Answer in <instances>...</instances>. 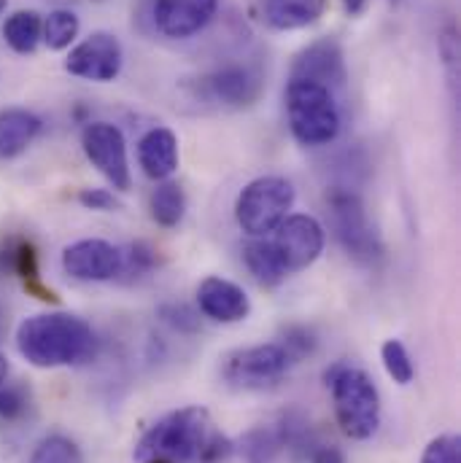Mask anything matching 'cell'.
Returning <instances> with one entry per match:
<instances>
[{"instance_id":"cell-1","label":"cell","mask_w":461,"mask_h":463,"mask_svg":"<svg viewBox=\"0 0 461 463\" xmlns=\"http://www.w3.org/2000/svg\"><path fill=\"white\" fill-rule=\"evenodd\" d=\"M230 453V442L211 429L203 407H184L159 418L135 445L138 463H216Z\"/></svg>"},{"instance_id":"cell-2","label":"cell","mask_w":461,"mask_h":463,"mask_svg":"<svg viewBox=\"0 0 461 463\" xmlns=\"http://www.w3.org/2000/svg\"><path fill=\"white\" fill-rule=\"evenodd\" d=\"M16 350L38 369L79 366L92 361L98 337L92 326L71 313H38L19 324Z\"/></svg>"},{"instance_id":"cell-3","label":"cell","mask_w":461,"mask_h":463,"mask_svg":"<svg viewBox=\"0 0 461 463\" xmlns=\"http://www.w3.org/2000/svg\"><path fill=\"white\" fill-rule=\"evenodd\" d=\"M324 380L332 391L341 431L356 442L370 439L380 426V393L372 377L364 369L341 361L327 369Z\"/></svg>"},{"instance_id":"cell-4","label":"cell","mask_w":461,"mask_h":463,"mask_svg":"<svg viewBox=\"0 0 461 463\" xmlns=\"http://www.w3.org/2000/svg\"><path fill=\"white\" fill-rule=\"evenodd\" d=\"M289 129L303 146H327L341 132V109L335 92L324 84L289 79L286 84Z\"/></svg>"},{"instance_id":"cell-5","label":"cell","mask_w":461,"mask_h":463,"mask_svg":"<svg viewBox=\"0 0 461 463\" xmlns=\"http://www.w3.org/2000/svg\"><path fill=\"white\" fill-rule=\"evenodd\" d=\"M292 205L294 186L281 175H262L240 192L235 203V219L245 234L267 237L289 216Z\"/></svg>"},{"instance_id":"cell-6","label":"cell","mask_w":461,"mask_h":463,"mask_svg":"<svg viewBox=\"0 0 461 463\" xmlns=\"http://www.w3.org/2000/svg\"><path fill=\"white\" fill-rule=\"evenodd\" d=\"M327 208H330L335 237L346 248L348 256L361 264H375L383 256V242L367 219L361 197L353 189L335 186L327 194Z\"/></svg>"},{"instance_id":"cell-7","label":"cell","mask_w":461,"mask_h":463,"mask_svg":"<svg viewBox=\"0 0 461 463\" xmlns=\"http://www.w3.org/2000/svg\"><path fill=\"white\" fill-rule=\"evenodd\" d=\"M294 361L283 350L281 343H267V345H251L232 350L222 361V377L232 388L243 391H262L275 385L292 366Z\"/></svg>"},{"instance_id":"cell-8","label":"cell","mask_w":461,"mask_h":463,"mask_svg":"<svg viewBox=\"0 0 461 463\" xmlns=\"http://www.w3.org/2000/svg\"><path fill=\"white\" fill-rule=\"evenodd\" d=\"M82 146L87 159L106 175V181L119 189H130V162H127V143L121 129L109 121H92L82 132Z\"/></svg>"},{"instance_id":"cell-9","label":"cell","mask_w":461,"mask_h":463,"mask_svg":"<svg viewBox=\"0 0 461 463\" xmlns=\"http://www.w3.org/2000/svg\"><path fill=\"white\" fill-rule=\"evenodd\" d=\"M286 267V272H300L305 267H311L322 250H324V227L305 213H294L286 216L278 230L275 240H270Z\"/></svg>"},{"instance_id":"cell-10","label":"cell","mask_w":461,"mask_h":463,"mask_svg":"<svg viewBox=\"0 0 461 463\" xmlns=\"http://www.w3.org/2000/svg\"><path fill=\"white\" fill-rule=\"evenodd\" d=\"M121 43L111 33H92L87 41H82L79 46L71 49L68 60H65V71L76 79H87V81H114L121 71Z\"/></svg>"},{"instance_id":"cell-11","label":"cell","mask_w":461,"mask_h":463,"mask_svg":"<svg viewBox=\"0 0 461 463\" xmlns=\"http://www.w3.org/2000/svg\"><path fill=\"white\" fill-rule=\"evenodd\" d=\"M264 81L248 65H225L203 79V92L225 109H248L262 98Z\"/></svg>"},{"instance_id":"cell-12","label":"cell","mask_w":461,"mask_h":463,"mask_svg":"<svg viewBox=\"0 0 461 463\" xmlns=\"http://www.w3.org/2000/svg\"><path fill=\"white\" fill-rule=\"evenodd\" d=\"M62 269L76 280H111L121 272V250L106 240H79L62 250Z\"/></svg>"},{"instance_id":"cell-13","label":"cell","mask_w":461,"mask_h":463,"mask_svg":"<svg viewBox=\"0 0 461 463\" xmlns=\"http://www.w3.org/2000/svg\"><path fill=\"white\" fill-rule=\"evenodd\" d=\"M219 0H154V27L168 38L197 35L216 14Z\"/></svg>"},{"instance_id":"cell-14","label":"cell","mask_w":461,"mask_h":463,"mask_svg":"<svg viewBox=\"0 0 461 463\" xmlns=\"http://www.w3.org/2000/svg\"><path fill=\"white\" fill-rule=\"evenodd\" d=\"M289 79H305V81H316L330 87L332 92L341 90L346 84V60H343V49L338 46V41L332 38H322L316 43H311L308 49H303L294 57L292 65V76Z\"/></svg>"},{"instance_id":"cell-15","label":"cell","mask_w":461,"mask_h":463,"mask_svg":"<svg viewBox=\"0 0 461 463\" xmlns=\"http://www.w3.org/2000/svg\"><path fill=\"white\" fill-rule=\"evenodd\" d=\"M197 305L206 318L219 321V324L245 321L251 313V302L245 291L225 278H206L197 288Z\"/></svg>"},{"instance_id":"cell-16","label":"cell","mask_w":461,"mask_h":463,"mask_svg":"<svg viewBox=\"0 0 461 463\" xmlns=\"http://www.w3.org/2000/svg\"><path fill=\"white\" fill-rule=\"evenodd\" d=\"M138 162L154 181H168L178 170V140L168 127H154L138 140Z\"/></svg>"},{"instance_id":"cell-17","label":"cell","mask_w":461,"mask_h":463,"mask_svg":"<svg viewBox=\"0 0 461 463\" xmlns=\"http://www.w3.org/2000/svg\"><path fill=\"white\" fill-rule=\"evenodd\" d=\"M327 11V0H264V22L273 30H303L316 24Z\"/></svg>"},{"instance_id":"cell-18","label":"cell","mask_w":461,"mask_h":463,"mask_svg":"<svg viewBox=\"0 0 461 463\" xmlns=\"http://www.w3.org/2000/svg\"><path fill=\"white\" fill-rule=\"evenodd\" d=\"M41 132V118L27 109L0 111V159L19 156Z\"/></svg>"},{"instance_id":"cell-19","label":"cell","mask_w":461,"mask_h":463,"mask_svg":"<svg viewBox=\"0 0 461 463\" xmlns=\"http://www.w3.org/2000/svg\"><path fill=\"white\" fill-rule=\"evenodd\" d=\"M243 261H245L248 272L262 286H278L289 275L275 245L270 240H262V237H254L243 245Z\"/></svg>"},{"instance_id":"cell-20","label":"cell","mask_w":461,"mask_h":463,"mask_svg":"<svg viewBox=\"0 0 461 463\" xmlns=\"http://www.w3.org/2000/svg\"><path fill=\"white\" fill-rule=\"evenodd\" d=\"M8 264V269L14 275H19L24 280L27 291H35L38 299H54V294L49 288L41 286V275H38V256L30 240H14L5 250H3V267Z\"/></svg>"},{"instance_id":"cell-21","label":"cell","mask_w":461,"mask_h":463,"mask_svg":"<svg viewBox=\"0 0 461 463\" xmlns=\"http://www.w3.org/2000/svg\"><path fill=\"white\" fill-rule=\"evenodd\" d=\"M41 33H43V22H41V16L35 11H16L3 24L5 43L16 54H33L38 49Z\"/></svg>"},{"instance_id":"cell-22","label":"cell","mask_w":461,"mask_h":463,"mask_svg":"<svg viewBox=\"0 0 461 463\" xmlns=\"http://www.w3.org/2000/svg\"><path fill=\"white\" fill-rule=\"evenodd\" d=\"M184 211H187V197H184V189L178 184H170V181H162L154 194H151V216L159 227L165 230H173L181 224L184 219Z\"/></svg>"},{"instance_id":"cell-23","label":"cell","mask_w":461,"mask_h":463,"mask_svg":"<svg viewBox=\"0 0 461 463\" xmlns=\"http://www.w3.org/2000/svg\"><path fill=\"white\" fill-rule=\"evenodd\" d=\"M76 35H79V16H76L73 11L57 8V11H52V14L43 19V33H41V38L49 43V49L62 52V49H68V46L76 41Z\"/></svg>"},{"instance_id":"cell-24","label":"cell","mask_w":461,"mask_h":463,"mask_svg":"<svg viewBox=\"0 0 461 463\" xmlns=\"http://www.w3.org/2000/svg\"><path fill=\"white\" fill-rule=\"evenodd\" d=\"M30 463H84V456H82L79 445L71 437L52 434V437H43L35 445Z\"/></svg>"},{"instance_id":"cell-25","label":"cell","mask_w":461,"mask_h":463,"mask_svg":"<svg viewBox=\"0 0 461 463\" xmlns=\"http://www.w3.org/2000/svg\"><path fill=\"white\" fill-rule=\"evenodd\" d=\"M380 361L386 374L397 383V385H410L416 377V364L408 353V347L402 345L399 340H386L380 347Z\"/></svg>"},{"instance_id":"cell-26","label":"cell","mask_w":461,"mask_h":463,"mask_svg":"<svg viewBox=\"0 0 461 463\" xmlns=\"http://www.w3.org/2000/svg\"><path fill=\"white\" fill-rule=\"evenodd\" d=\"M421 463H461V442L454 434L432 439L421 456Z\"/></svg>"},{"instance_id":"cell-27","label":"cell","mask_w":461,"mask_h":463,"mask_svg":"<svg viewBox=\"0 0 461 463\" xmlns=\"http://www.w3.org/2000/svg\"><path fill=\"white\" fill-rule=\"evenodd\" d=\"M30 407V396L19 385H0V418L19 420Z\"/></svg>"},{"instance_id":"cell-28","label":"cell","mask_w":461,"mask_h":463,"mask_svg":"<svg viewBox=\"0 0 461 463\" xmlns=\"http://www.w3.org/2000/svg\"><path fill=\"white\" fill-rule=\"evenodd\" d=\"M151 267H154V250L146 242H135L130 245L127 253H121V272L127 275H143Z\"/></svg>"},{"instance_id":"cell-29","label":"cell","mask_w":461,"mask_h":463,"mask_svg":"<svg viewBox=\"0 0 461 463\" xmlns=\"http://www.w3.org/2000/svg\"><path fill=\"white\" fill-rule=\"evenodd\" d=\"M281 345H283V350L289 353V358H292V361H297V358H305V355H311V353H313L316 340H313V335H311L308 329H303V326H292V329H286V340H283Z\"/></svg>"},{"instance_id":"cell-30","label":"cell","mask_w":461,"mask_h":463,"mask_svg":"<svg viewBox=\"0 0 461 463\" xmlns=\"http://www.w3.org/2000/svg\"><path fill=\"white\" fill-rule=\"evenodd\" d=\"M159 316L178 332H197V316L187 305H165Z\"/></svg>"},{"instance_id":"cell-31","label":"cell","mask_w":461,"mask_h":463,"mask_svg":"<svg viewBox=\"0 0 461 463\" xmlns=\"http://www.w3.org/2000/svg\"><path fill=\"white\" fill-rule=\"evenodd\" d=\"M79 203L87 211H114V208H119L116 197L111 192H106V189H84L79 194Z\"/></svg>"},{"instance_id":"cell-32","label":"cell","mask_w":461,"mask_h":463,"mask_svg":"<svg viewBox=\"0 0 461 463\" xmlns=\"http://www.w3.org/2000/svg\"><path fill=\"white\" fill-rule=\"evenodd\" d=\"M311 463H346V453L338 445H316L311 450Z\"/></svg>"},{"instance_id":"cell-33","label":"cell","mask_w":461,"mask_h":463,"mask_svg":"<svg viewBox=\"0 0 461 463\" xmlns=\"http://www.w3.org/2000/svg\"><path fill=\"white\" fill-rule=\"evenodd\" d=\"M343 8H346L348 16H359V14H364L367 0H343Z\"/></svg>"},{"instance_id":"cell-34","label":"cell","mask_w":461,"mask_h":463,"mask_svg":"<svg viewBox=\"0 0 461 463\" xmlns=\"http://www.w3.org/2000/svg\"><path fill=\"white\" fill-rule=\"evenodd\" d=\"M5 377H8V358L0 353V385L5 383Z\"/></svg>"},{"instance_id":"cell-35","label":"cell","mask_w":461,"mask_h":463,"mask_svg":"<svg viewBox=\"0 0 461 463\" xmlns=\"http://www.w3.org/2000/svg\"><path fill=\"white\" fill-rule=\"evenodd\" d=\"M5 11V0H0V14Z\"/></svg>"},{"instance_id":"cell-36","label":"cell","mask_w":461,"mask_h":463,"mask_svg":"<svg viewBox=\"0 0 461 463\" xmlns=\"http://www.w3.org/2000/svg\"><path fill=\"white\" fill-rule=\"evenodd\" d=\"M391 3H399V0H391Z\"/></svg>"}]
</instances>
